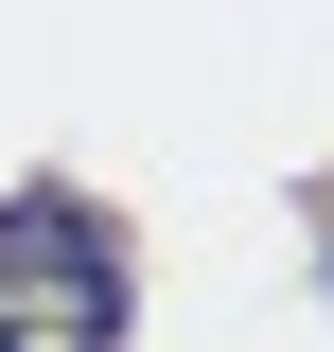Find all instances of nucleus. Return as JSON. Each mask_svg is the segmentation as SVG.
I'll return each instance as SVG.
<instances>
[{
	"label": "nucleus",
	"instance_id": "nucleus-1",
	"mask_svg": "<svg viewBox=\"0 0 334 352\" xmlns=\"http://www.w3.org/2000/svg\"><path fill=\"white\" fill-rule=\"evenodd\" d=\"M0 352H124V229L88 194H0Z\"/></svg>",
	"mask_w": 334,
	"mask_h": 352
},
{
	"label": "nucleus",
	"instance_id": "nucleus-2",
	"mask_svg": "<svg viewBox=\"0 0 334 352\" xmlns=\"http://www.w3.org/2000/svg\"><path fill=\"white\" fill-rule=\"evenodd\" d=\"M317 264H334V194H317Z\"/></svg>",
	"mask_w": 334,
	"mask_h": 352
}]
</instances>
